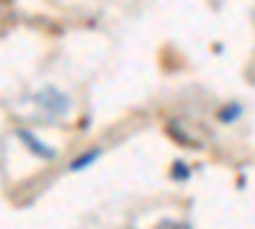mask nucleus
<instances>
[{
	"label": "nucleus",
	"mask_w": 255,
	"mask_h": 229,
	"mask_svg": "<svg viewBox=\"0 0 255 229\" xmlns=\"http://www.w3.org/2000/svg\"><path fill=\"white\" fill-rule=\"evenodd\" d=\"M240 115H243V105H240V102H235V99H230L227 105L220 107L217 120L225 122V125H232V122H238V120H240Z\"/></svg>",
	"instance_id": "20e7f679"
},
{
	"label": "nucleus",
	"mask_w": 255,
	"mask_h": 229,
	"mask_svg": "<svg viewBox=\"0 0 255 229\" xmlns=\"http://www.w3.org/2000/svg\"><path fill=\"white\" fill-rule=\"evenodd\" d=\"M102 155V148H90V151H84V153H79L74 160H72V165H69V171H87L92 163H97V158Z\"/></svg>",
	"instance_id": "7ed1b4c3"
},
{
	"label": "nucleus",
	"mask_w": 255,
	"mask_h": 229,
	"mask_svg": "<svg viewBox=\"0 0 255 229\" xmlns=\"http://www.w3.org/2000/svg\"><path fill=\"white\" fill-rule=\"evenodd\" d=\"M23 102H31V105H36L38 115L54 122V120H61V117H67L69 110H72V97L67 92H61L59 87L54 84H46V87H41L38 92L28 94Z\"/></svg>",
	"instance_id": "f257e3e1"
},
{
	"label": "nucleus",
	"mask_w": 255,
	"mask_h": 229,
	"mask_svg": "<svg viewBox=\"0 0 255 229\" xmlns=\"http://www.w3.org/2000/svg\"><path fill=\"white\" fill-rule=\"evenodd\" d=\"M18 135V140L26 145V148L31 151V155H36V158H44V160H54L56 158V148H51V145H46L44 140H38L31 130H18L15 133Z\"/></svg>",
	"instance_id": "f03ea898"
},
{
	"label": "nucleus",
	"mask_w": 255,
	"mask_h": 229,
	"mask_svg": "<svg viewBox=\"0 0 255 229\" xmlns=\"http://www.w3.org/2000/svg\"><path fill=\"white\" fill-rule=\"evenodd\" d=\"M171 176H174V181H184V178H189V165H184L181 160H176V163H174V168H171Z\"/></svg>",
	"instance_id": "39448f33"
}]
</instances>
